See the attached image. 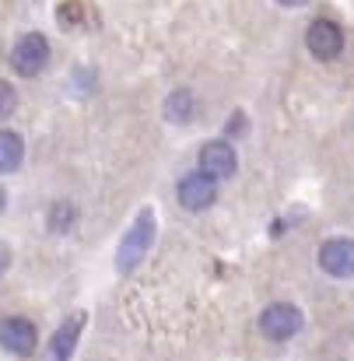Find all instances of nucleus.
<instances>
[{
  "instance_id": "f257e3e1",
  "label": "nucleus",
  "mask_w": 354,
  "mask_h": 361,
  "mask_svg": "<svg viewBox=\"0 0 354 361\" xmlns=\"http://www.w3.org/2000/svg\"><path fill=\"white\" fill-rule=\"evenodd\" d=\"M151 242H154V211H151V207H144V211L137 214V221L126 228V235H123V242H119V249H116L119 274H130V270L147 256Z\"/></svg>"
},
{
  "instance_id": "f03ea898",
  "label": "nucleus",
  "mask_w": 354,
  "mask_h": 361,
  "mask_svg": "<svg viewBox=\"0 0 354 361\" xmlns=\"http://www.w3.org/2000/svg\"><path fill=\"white\" fill-rule=\"evenodd\" d=\"M11 71L21 74V78H35L49 67V39L42 32H28L21 35L14 46H11V56H7Z\"/></svg>"
},
{
  "instance_id": "7ed1b4c3",
  "label": "nucleus",
  "mask_w": 354,
  "mask_h": 361,
  "mask_svg": "<svg viewBox=\"0 0 354 361\" xmlns=\"http://www.w3.org/2000/svg\"><path fill=\"white\" fill-rule=\"evenodd\" d=\"M298 330H302V312H298V305L274 302V305H267L263 316H260V334H263L267 341H291Z\"/></svg>"
},
{
  "instance_id": "20e7f679",
  "label": "nucleus",
  "mask_w": 354,
  "mask_h": 361,
  "mask_svg": "<svg viewBox=\"0 0 354 361\" xmlns=\"http://www.w3.org/2000/svg\"><path fill=\"white\" fill-rule=\"evenodd\" d=\"M305 46L316 60H337L341 49H344V32L337 21L330 18H316L309 28H305Z\"/></svg>"
},
{
  "instance_id": "39448f33",
  "label": "nucleus",
  "mask_w": 354,
  "mask_h": 361,
  "mask_svg": "<svg viewBox=\"0 0 354 361\" xmlns=\"http://www.w3.org/2000/svg\"><path fill=\"white\" fill-rule=\"evenodd\" d=\"M214 200H218V179L214 176H207V172H190V176H183V183H179V204L186 207V211H207V207H214Z\"/></svg>"
},
{
  "instance_id": "423d86ee",
  "label": "nucleus",
  "mask_w": 354,
  "mask_h": 361,
  "mask_svg": "<svg viewBox=\"0 0 354 361\" xmlns=\"http://www.w3.org/2000/svg\"><path fill=\"white\" fill-rule=\"evenodd\" d=\"M238 169V158H236V147L228 140H207L200 147V172L214 176V179H228L236 176Z\"/></svg>"
},
{
  "instance_id": "0eeeda50",
  "label": "nucleus",
  "mask_w": 354,
  "mask_h": 361,
  "mask_svg": "<svg viewBox=\"0 0 354 361\" xmlns=\"http://www.w3.org/2000/svg\"><path fill=\"white\" fill-rule=\"evenodd\" d=\"M0 341H4V351L25 358V355L35 351V344H39V330H35L32 319H25V316H11V319H4V334H0Z\"/></svg>"
},
{
  "instance_id": "6e6552de",
  "label": "nucleus",
  "mask_w": 354,
  "mask_h": 361,
  "mask_svg": "<svg viewBox=\"0 0 354 361\" xmlns=\"http://www.w3.org/2000/svg\"><path fill=\"white\" fill-rule=\"evenodd\" d=\"M319 267L330 277H351L354 274V239H326L319 249Z\"/></svg>"
},
{
  "instance_id": "1a4fd4ad",
  "label": "nucleus",
  "mask_w": 354,
  "mask_h": 361,
  "mask_svg": "<svg viewBox=\"0 0 354 361\" xmlns=\"http://www.w3.org/2000/svg\"><path fill=\"white\" fill-rule=\"evenodd\" d=\"M85 319H88L85 312H71V316L63 319V326L53 334V344H49V355H53V361H71L74 348H78V341H81Z\"/></svg>"
},
{
  "instance_id": "9d476101",
  "label": "nucleus",
  "mask_w": 354,
  "mask_h": 361,
  "mask_svg": "<svg viewBox=\"0 0 354 361\" xmlns=\"http://www.w3.org/2000/svg\"><path fill=\"white\" fill-rule=\"evenodd\" d=\"M197 95L190 88H176L169 99H165V120L176 123V126H186V123L197 116Z\"/></svg>"
},
{
  "instance_id": "9b49d317",
  "label": "nucleus",
  "mask_w": 354,
  "mask_h": 361,
  "mask_svg": "<svg viewBox=\"0 0 354 361\" xmlns=\"http://www.w3.org/2000/svg\"><path fill=\"white\" fill-rule=\"evenodd\" d=\"M21 154H25L21 137H18L14 130H4V133H0V169H4V172H14V169L21 165Z\"/></svg>"
},
{
  "instance_id": "f8f14e48",
  "label": "nucleus",
  "mask_w": 354,
  "mask_h": 361,
  "mask_svg": "<svg viewBox=\"0 0 354 361\" xmlns=\"http://www.w3.org/2000/svg\"><path fill=\"white\" fill-rule=\"evenodd\" d=\"M74 221H78V207L71 204V200H56L53 207H49V232L53 235H63V232H71L74 228Z\"/></svg>"
},
{
  "instance_id": "ddd939ff",
  "label": "nucleus",
  "mask_w": 354,
  "mask_h": 361,
  "mask_svg": "<svg viewBox=\"0 0 354 361\" xmlns=\"http://www.w3.org/2000/svg\"><path fill=\"white\" fill-rule=\"evenodd\" d=\"M0 99H4V116H7V113H14V106H18V92H14L7 81L0 85Z\"/></svg>"
},
{
  "instance_id": "4468645a",
  "label": "nucleus",
  "mask_w": 354,
  "mask_h": 361,
  "mask_svg": "<svg viewBox=\"0 0 354 361\" xmlns=\"http://www.w3.org/2000/svg\"><path fill=\"white\" fill-rule=\"evenodd\" d=\"M225 130H228V133H245V116H242V113H236V116H228V123H225Z\"/></svg>"
},
{
  "instance_id": "2eb2a0df",
  "label": "nucleus",
  "mask_w": 354,
  "mask_h": 361,
  "mask_svg": "<svg viewBox=\"0 0 354 361\" xmlns=\"http://www.w3.org/2000/svg\"><path fill=\"white\" fill-rule=\"evenodd\" d=\"M284 7H302V4H309V0H281Z\"/></svg>"
}]
</instances>
